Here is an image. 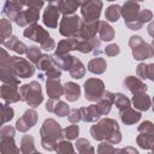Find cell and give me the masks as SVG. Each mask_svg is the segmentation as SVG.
Here are the masks:
<instances>
[{"label":"cell","instance_id":"cell-21","mask_svg":"<svg viewBox=\"0 0 154 154\" xmlns=\"http://www.w3.org/2000/svg\"><path fill=\"white\" fill-rule=\"evenodd\" d=\"M100 46H101V40L94 37V38H88V40H79V43H78V48L77 51H79L81 53H91L94 52L95 54L96 53H100Z\"/></svg>","mask_w":154,"mask_h":154},{"label":"cell","instance_id":"cell-7","mask_svg":"<svg viewBox=\"0 0 154 154\" xmlns=\"http://www.w3.org/2000/svg\"><path fill=\"white\" fill-rule=\"evenodd\" d=\"M82 22L77 14L63 16L59 24V32L65 37H77Z\"/></svg>","mask_w":154,"mask_h":154},{"label":"cell","instance_id":"cell-34","mask_svg":"<svg viewBox=\"0 0 154 154\" xmlns=\"http://www.w3.org/2000/svg\"><path fill=\"white\" fill-rule=\"evenodd\" d=\"M20 152L23 154H30V153H37V149L35 147L34 137L30 135H24L20 140Z\"/></svg>","mask_w":154,"mask_h":154},{"label":"cell","instance_id":"cell-13","mask_svg":"<svg viewBox=\"0 0 154 154\" xmlns=\"http://www.w3.org/2000/svg\"><path fill=\"white\" fill-rule=\"evenodd\" d=\"M37 122V112L35 109H26L24 114L16 122V129L20 132L29 131Z\"/></svg>","mask_w":154,"mask_h":154},{"label":"cell","instance_id":"cell-48","mask_svg":"<svg viewBox=\"0 0 154 154\" xmlns=\"http://www.w3.org/2000/svg\"><path fill=\"white\" fill-rule=\"evenodd\" d=\"M19 1L23 6L26 7H34V8H42L43 7V0H16Z\"/></svg>","mask_w":154,"mask_h":154},{"label":"cell","instance_id":"cell-28","mask_svg":"<svg viewBox=\"0 0 154 154\" xmlns=\"http://www.w3.org/2000/svg\"><path fill=\"white\" fill-rule=\"evenodd\" d=\"M119 116H120V120L125 125H132L141 119V113L132 109L131 107H128L123 111H119Z\"/></svg>","mask_w":154,"mask_h":154},{"label":"cell","instance_id":"cell-1","mask_svg":"<svg viewBox=\"0 0 154 154\" xmlns=\"http://www.w3.org/2000/svg\"><path fill=\"white\" fill-rule=\"evenodd\" d=\"M90 135L96 141H107L118 144L122 141V132L118 123L112 118H102L90 128Z\"/></svg>","mask_w":154,"mask_h":154},{"label":"cell","instance_id":"cell-8","mask_svg":"<svg viewBox=\"0 0 154 154\" xmlns=\"http://www.w3.org/2000/svg\"><path fill=\"white\" fill-rule=\"evenodd\" d=\"M102 10L101 0H81V14L85 22L99 20Z\"/></svg>","mask_w":154,"mask_h":154},{"label":"cell","instance_id":"cell-49","mask_svg":"<svg viewBox=\"0 0 154 154\" xmlns=\"http://www.w3.org/2000/svg\"><path fill=\"white\" fill-rule=\"evenodd\" d=\"M150 19H153V13L148 8H144V10H141L140 13H138V20L144 24L147 22H150Z\"/></svg>","mask_w":154,"mask_h":154},{"label":"cell","instance_id":"cell-11","mask_svg":"<svg viewBox=\"0 0 154 154\" xmlns=\"http://www.w3.org/2000/svg\"><path fill=\"white\" fill-rule=\"evenodd\" d=\"M23 35H24L26 38L31 40V41L40 43V46H41L45 41H47V40L51 37L49 34H48V31L45 30L41 25H38V24H36V23L28 25V26L24 29Z\"/></svg>","mask_w":154,"mask_h":154},{"label":"cell","instance_id":"cell-20","mask_svg":"<svg viewBox=\"0 0 154 154\" xmlns=\"http://www.w3.org/2000/svg\"><path fill=\"white\" fill-rule=\"evenodd\" d=\"M23 10V5L19 1L16 0H6L2 7V14H5L10 20L16 19V17L19 14V12Z\"/></svg>","mask_w":154,"mask_h":154},{"label":"cell","instance_id":"cell-32","mask_svg":"<svg viewBox=\"0 0 154 154\" xmlns=\"http://www.w3.org/2000/svg\"><path fill=\"white\" fill-rule=\"evenodd\" d=\"M99 36L101 41H112L114 38V29L106 20H100Z\"/></svg>","mask_w":154,"mask_h":154},{"label":"cell","instance_id":"cell-29","mask_svg":"<svg viewBox=\"0 0 154 154\" xmlns=\"http://www.w3.org/2000/svg\"><path fill=\"white\" fill-rule=\"evenodd\" d=\"M64 95L67 101L75 102L81 96V88L75 82H66L64 85Z\"/></svg>","mask_w":154,"mask_h":154},{"label":"cell","instance_id":"cell-35","mask_svg":"<svg viewBox=\"0 0 154 154\" xmlns=\"http://www.w3.org/2000/svg\"><path fill=\"white\" fill-rule=\"evenodd\" d=\"M0 79L2 83L6 84H13V85H19L20 81L17 76H14L11 71H8L7 69L0 67Z\"/></svg>","mask_w":154,"mask_h":154},{"label":"cell","instance_id":"cell-27","mask_svg":"<svg viewBox=\"0 0 154 154\" xmlns=\"http://www.w3.org/2000/svg\"><path fill=\"white\" fill-rule=\"evenodd\" d=\"M58 7L60 13L64 16L73 14L78 7H81V0H59L58 1Z\"/></svg>","mask_w":154,"mask_h":154},{"label":"cell","instance_id":"cell-15","mask_svg":"<svg viewBox=\"0 0 154 154\" xmlns=\"http://www.w3.org/2000/svg\"><path fill=\"white\" fill-rule=\"evenodd\" d=\"M59 17H60V11H59V7L58 5H48L43 12V16H42V22L48 28H57L58 26V20H59Z\"/></svg>","mask_w":154,"mask_h":154},{"label":"cell","instance_id":"cell-61","mask_svg":"<svg viewBox=\"0 0 154 154\" xmlns=\"http://www.w3.org/2000/svg\"><path fill=\"white\" fill-rule=\"evenodd\" d=\"M152 152L154 153V144H153V147H152Z\"/></svg>","mask_w":154,"mask_h":154},{"label":"cell","instance_id":"cell-2","mask_svg":"<svg viewBox=\"0 0 154 154\" xmlns=\"http://www.w3.org/2000/svg\"><path fill=\"white\" fill-rule=\"evenodd\" d=\"M0 67L7 69L18 78H29L35 73V67L30 60L16 55L10 57L4 48L1 49Z\"/></svg>","mask_w":154,"mask_h":154},{"label":"cell","instance_id":"cell-26","mask_svg":"<svg viewBox=\"0 0 154 154\" xmlns=\"http://www.w3.org/2000/svg\"><path fill=\"white\" fill-rule=\"evenodd\" d=\"M132 105L138 111H148L152 106V100L146 93H137L132 96Z\"/></svg>","mask_w":154,"mask_h":154},{"label":"cell","instance_id":"cell-58","mask_svg":"<svg viewBox=\"0 0 154 154\" xmlns=\"http://www.w3.org/2000/svg\"><path fill=\"white\" fill-rule=\"evenodd\" d=\"M152 108H153V112H154V97H153V100H152Z\"/></svg>","mask_w":154,"mask_h":154},{"label":"cell","instance_id":"cell-18","mask_svg":"<svg viewBox=\"0 0 154 154\" xmlns=\"http://www.w3.org/2000/svg\"><path fill=\"white\" fill-rule=\"evenodd\" d=\"M124 87L132 94L137 93H146L147 91V84L141 81V78H137L135 76H128L124 79Z\"/></svg>","mask_w":154,"mask_h":154},{"label":"cell","instance_id":"cell-55","mask_svg":"<svg viewBox=\"0 0 154 154\" xmlns=\"http://www.w3.org/2000/svg\"><path fill=\"white\" fill-rule=\"evenodd\" d=\"M147 78L150 79L152 82H154V63H153V64H148V73H147Z\"/></svg>","mask_w":154,"mask_h":154},{"label":"cell","instance_id":"cell-10","mask_svg":"<svg viewBox=\"0 0 154 154\" xmlns=\"http://www.w3.org/2000/svg\"><path fill=\"white\" fill-rule=\"evenodd\" d=\"M41 138H49L54 141H60L64 138L63 129L59 123H57L54 119L48 118L43 122L41 129H40Z\"/></svg>","mask_w":154,"mask_h":154},{"label":"cell","instance_id":"cell-24","mask_svg":"<svg viewBox=\"0 0 154 154\" xmlns=\"http://www.w3.org/2000/svg\"><path fill=\"white\" fill-rule=\"evenodd\" d=\"M79 111H81L82 120L85 122V123L96 122L101 117V113L97 109V106L96 105H90V106H87V107H81Z\"/></svg>","mask_w":154,"mask_h":154},{"label":"cell","instance_id":"cell-14","mask_svg":"<svg viewBox=\"0 0 154 154\" xmlns=\"http://www.w3.org/2000/svg\"><path fill=\"white\" fill-rule=\"evenodd\" d=\"M99 29H100V20H93V22L83 20L79 31L77 34V38L79 40L94 38L96 36V32H99Z\"/></svg>","mask_w":154,"mask_h":154},{"label":"cell","instance_id":"cell-46","mask_svg":"<svg viewBox=\"0 0 154 154\" xmlns=\"http://www.w3.org/2000/svg\"><path fill=\"white\" fill-rule=\"evenodd\" d=\"M97 153L99 154H109V153H116V148L112 146V143L107 141H102L97 146Z\"/></svg>","mask_w":154,"mask_h":154},{"label":"cell","instance_id":"cell-59","mask_svg":"<svg viewBox=\"0 0 154 154\" xmlns=\"http://www.w3.org/2000/svg\"><path fill=\"white\" fill-rule=\"evenodd\" d=\"M150 46H152V48H153V51H154V38H153V41H152V45H150Z\"/></svg>","mask_w":154,"mask_h":154},{"label":"cell","instance_id":"cell-22","mask_svg":"<svg viewBox=\"0 0 154 154\" xmlns=\"http://www.w3.org/2000/svg\"><path fill=\"white\" fill-rule=\"evenodd\" d=\"M1 45L5 48H8L10 51H13L18 54H24L28 51V47L25 46V43H23L16 36H12V35L8 36L7 38H5L4 41H1Z\"/></svg>","mask_w":154,"mask_h":154},{"label":"cell","instance_id":"cell-6","mask_svg":"<svg viewBox=\"0 0 154 154\" xmlns=\"http://www.w3.org/2000/svg\"><path fill=\"white\" fill-rule=\"evenodd\" d=\"M38 71H40V75L38 77L40 78H59L61 76V69L57 65V63L53 60L52 55H48V54H43L40 59V61L36 64Z\"/></svg>","mask_w":154,"mask_h":154},{"label":"cell","instance_id":"cell-54","mask_svg":"<svg viewBox=\"0 0 154 154\" xmlns=\"http://www.w3.org/2000/svg\"><path fill=\"white\" fill-rule=\"evenodd\" d=\"M58 100H53V99H48V101L46 102V109L48 112H54V108H55V103H57Z\"/></svg>","mask_w":154,"mask_h":154},{"label":"cell","instance_id":"cell-53","mask_svg":"<svg viewBox=\"0 0 154 154\" xmlns=\"http://www.w3.org/2000/svg\"><path fill=\"white\" fill-rule=\"evenodd\" d=\"M42 49H45V51H52V49H54L55 48V42H54V40L52 38V37H49L47 41H45L41 46H40Z\"/></svg>","mask_w":154,"mask_h":154},{"label":"cell","instance_id":"cell-45","mask_svg":"<svg viewBox=\"0 0 154 154\" xmlns=\"http://www.w3.org/2000/svg\"><path fill=\"white\" fill-rule=\"evenodd\" d=\"M55 152L59 153V154H66V153H73L75 149L72 147V144L69 142V141H65V140H60L58 142V146L55 148Z\"/></svg>","mask_w":154,"mask_h":154},{"label":"cell","instance_id":"cell-57","mask_svg":"<svg viewBox=\"0 0 154 154\" xmlns=\"http://www.w3.org/2000/svg\"><path fill=\"white\" fill-rule=\"evenodd\" d=\"M148 34L154 38V22H152V23L148 25Z\"/></svg>","mask_w":154,"mask_h":154},{"label":"cell","instance_id":"cell-38","mask_svg":"<svg viewBox=\"0 0 154 154\" xmlns=\"http://www.w3.org/2000/svg\"><path fill=\"white\" fill-rule=\"evenodd\" d=\"M75 144H76L77 152H79V153H82V154H87V153L93 154V153L95 152L94 147L89 143V141H88L87 138H78Z\"/></svg>","mask_w":154,"mask_h":154},{"label":"cell","instance_id":"cell-37","mask_svg":"<svg viewBox=\"0 0 154 154\" xmlns=\"http://www.w3.org/2000/svg\"><path fill=\"white\" fill-rule=\"evenodd\" d=\"M122 16V7L119 5H111L106 8V12H105V18L106 20H109V22H117L119 19V17Z\"/></svg>","mask_w":154,"mask_h":154},{"label":"cell","instance_id":"cell-3","mask_svg":"<svg viewBox=\"0 0 154 154\" xmlns=\"http://www.w3.org/2000/svg\"><path fill=\"white\" fill-rule=\"evenodd\" d=\"M140 11V4L136 0H128L122 6V16L124 18V23L130 30H140L142 28L143 24L138 20Z\"/></svg>","mask_w":154,"mask_h":154},{"label":"cell","instance_id":"cell-42","mask_svg":"<svg viewBox=\"0 0 154 154\" xmlns=\"http://www.w3.org/2000/svg\"><path fill=\"white\" fill-rule=\"evenodd\" d=\"M0 109H1V124H5V123L10 122L13 118L14 111H13L12 107L7 106V103H1Z\"/></svg>","mask_w":154,"mask_h":154},{"label":"cell","instance_id":"cell-19","mask_svg":"<svg viewBox=\"0 0 154 154\" xmlns=\"http://www.w3.org/2000/svg\"><path fill=\"white\" fill-rule=\"evenodd\" d=\"M78 43H79V38H77V37L64 38V40L58 42V46H57V49H55V54L61 55V54H67L71 51H77Z\"/></svg>","mask_w":154,"mask_h":154},{"label":"cell","instance_id":"cell-39","mask_svg":"<svg viewBox=\"0 0 154 154\" xmlns=\"http://www.w3.org/2000/svg\"><path fill=\"white\" fill-rule=\"evenodd\" d=\"M12 34V25H11V20L2 18L0 20V42L4 41L5 38H7L8 36H11Z\"/></svg>","mask_w":154,"mask_h":154},{"label":"cell","instance_id":"cell-17","mask_svg":"<svg viewBox=\"0 0 154 154\" xmlns=\"http://www.w3.org/2000/svg\"><path fill=\"white\" fill-rule=\"evenodd\" d=\"M46 90L48 97L53 100H59L64 95V87L61 85L59 78H47Z\"/></svg>","mask_w":154,"mask_h":154},{"label":"cell","instance_id":"cell-33","mask_svg":"<svg viewBox=\"0 0 154 154\" xmlns=\"http://www.w3.org/2000/svg\"><path fill=\"white\" fill-rule=\"evenodd\" d=\"M69 73L75 79H79V78H82L85 75V67H84L83 63L78 58H76V57L73 58L72 65H71V67L69 70Z\"/></svg>","mask_w":154,"mask_h":154},{"label":"cell","instance_id":"cell-63","mask_svg":"<svg viewBox=\"0 0 154 154\" xmlns=\"http://www.w3.org/2000/svg\"><path fill=\"white\" fill-rule=\"evenodd\" d=\"M107 1H114V0H107Z\"/></svg>","mask_w":154,"mask_h":154},{"label":"cell","instance_id":"cell-52","mask_svg":"<svg viewBox=\"0 0 154 154\" xmlns=\"http://www.w3.org/2000/svg\"><path fill=\"white\" fill-rule=\"evenodd\" d=\"M79 120H82V117H81V111L79 108H73L70 111V114H69V122L72 123V124H77Z\"/></svg>","mask_w":154,"mask_h":154},{"label":"cell","instance_id":"cell-50","mask_svg":"<svg viewBox=\"0 0 154 154\" xmlns=\"http://www.w3.org/2000/svg\"><path fill=\"white\" fill-rule=\"evenodd\" d=\"M103 52H105V54L108 55V57H116V55H118V54L120 53V48H119L118 45L111 43V45H108V46L105 48Z\"/></svg>","mask_w":154,"mask_h":154},{"label":"cell","instance_id":"cell-16","mask_svg":"<svg viewBox=\"0 0 154 154\" xmlns=\"http://www.w3.org/2000/svg\"><path fill=\"white\" fill-rule=\"evenodd\" d=\"M1 99L7 105L20 101L22 96H20V93L18 90V85L2 83V85H1Z\"/></svg>","mask_w":154,"mask_h":154},{"label":"cell","instance_id":"cell-41","mask_svg":"<svg viewBox=\"0 0 154 154\" xmlns=\"http://www.w3.org/2000/svg\"><path fill=\"white\" fill-rule=\"evenodd\" d=\"M25 54H26V58H28L32 64H35V65L40 61L41 57L43 55V54L41 53L40 48H38V47H36V46H31V47H29Z\"/></svg>","mask_w":154,"mask_h":154},{"label":"cell","instance_id":"cell-30","mask_svg":"<svg viewBox=\"0 0 154 154\" xmlns=\"http://www.w3.org/2000/svg\"><path fill=\"white\" fill-rule=\"evenodd\" d=\"M107 69V63L103 58H100V57H96L94 59H91L89 63H88V70L91 72V73H95V75H101L106 71Z\"/></svg>","mask_w":154,"mask_h":154},{"label":"cell","instance_id":"cell-23","mask_svg":"<svg viewBox=\"0 0 154 154\" xmlns=\"http://www.w3.org/2000/svg\"><path fill=\"white\" fill-rule=\"evenodd\" d=\"M113 103H114V94L111 91H105L102 97L100 100H97L96 106H97V109L100 111L101 116H107L109 113Z\"/></svg>","mask_w":154,"mask_h":154},{"label":"cell","instance_id":"cell-44","mask_svg":"<svg viewBox=\"0 0 154 154\" xmlns=\"http://www.w3.org/2000/svg\"><path fill=\"white\" fill-rule=\"evenodd\" d=\"M79 134V128L78 125H70L63 129V135L66 140H76Z\"/></svg>","mask_w":154,"mask_h":154},{"label":"cell","instance_id":"cell-62","mask_svg":"<svg viewBox=\"0 0 154 154\" xmlns=\"http://www.w3.org/2000/svg\"><path fill=\"white\" fill-rule=\"evenodd\" d=\"M136 1H143V0H136Z\"/></svg>","mask_w":154,"mask_h":154},{"label":"cell","instance_id":"cell-56","mask_svg":"<svg viewBox=\"0 0 154 154\" xmlns=\"http://www.w3.org/2000/svg\"><path fill=\"white\" fill-rule=\"evenodd\" d=\"M116 153H132V154H137V149L128 147V148H123V149H116Z\"/></svg>","mask_w":154,"mask_h":154},{"label":"cell","instance_id":"cell-4","mask_svg":"<svg viewBox=\"0 0 154 154\" xmlns=\"http://www.w3.org/2000/svg\"><path fill=\"white\" fill-rule=\"evenodd\" d=\"M19 93L22 96V101H25L31 107H37L43 101L41 85L35 81L28 84H23L19 88Z\"/></svg>","mask_w":154,"mask_h":154},{"label":"cell","instance_id":"cell-36","mask_svg":"<svg viewBox=\"0 0 154 154\" xmlns=\"http://www.w3.org/2000/svg\"><path fill=\"white\" fill-rule=\"evenodd\" d=\"M137 144L142 148V149H152L153 144H154V135L150 134H141L137 136L136 138Z\"/></svg>","mask_w":154,"mask_h":154},{"label":"cell","instance_id":"cell-12","mask_svg":"<svg viewBox=\"0 0 154 154\" xmlns=\"http://www.w3.org/2000/svg\"><path fill=\"white\" fill-rule=\"evenodd\" d=\"M40 18V10L34 7H28V10H22L19 14L16 17L14 23L18 26H28L30 24H34Z\"/></svg>","mask_w":154,"mask_h":154},{"label":"cell","instance_id":"cell-43","mask_svg":"<svg viewBox=\"0 0 154 154\" xmlns=\"http://www.w3.org/2000/svg\"><path fill=\"white\" fill-rule=\"evenodd\" d=\"M70 107H69V105L66 103V102H64V101H57V103H55V108H54V113L58 116V117H66V116H69L70 114Z\"/></svg>","mask_w":154,"mask_h":154},{"label":"cell","instance_id":"cell-31","mask_svg":"<svg viewBox=\"0 0 154 154\" xmlns=\"http://www.w3.org/2000/svg\"><path fill=\"white\" fill-rule=\"evenodd\" d=\"M52 58H53V60L57 63V65L63 70V71H69L70 70V67H71V65H72V61H73V55H70L69 53L67 54H61V55H59V54H53L52 55Z\"/></svg>","mask_w":154,"mask_h":154},{"label":"cell","instance_id":"cell-5","mask_svg":"<svg viewBox=\"0 0 154 154\" xmlns=\"http://www.w3.org/2000/svg\"><path fill=\"white\" fill-rule=\"evenodd\" d=\"M129 46L136 60H146L154 55V51L152 46L146 41H143L141 36H137V35L131 36L129 40Z\"/></svg>","mask_w":154,"mask_h":154},{"label":"cell","instance_id":"cell-25","mask_svg":"<svg viewBox=\"0 0 154 154\" xmlns=\"http://www.w3.org/2000/svg\"><path fill=\"white\" fill-rule=\"evenodd\" d=\"M19 148L16 146L14 136H0V153L1 154H11L19 153Z\"/></svg>","mask_w":154,"mask_h":154},{"label":"cell","instance_id":"cell-51","mask_svg":"<svg viewBox=\"0 0 154 154\" xmlns=\"http://www.w3.org/2000/svg\"><path fill=\"white\" fill-rule=\"evenodd\" d=\"M136 73H137V76H138L141 79H146V78H147V73H148V64L140 63V64L137 65Z\"/></svg>","mask_w":154,"mask_h":154},{"label":"cell","instance_id":"cell-60","mask_svg":"<svg viewBox=\"0 0 154 154\" xmlns=\"http://www.w3.org/2000/svg\"><path fill=\"white\" fill-rule=\"evenodd\" d=\"M46 1H48V2L52 4V2H54V1H59V0H46Z\"/></svg>","mask_w":154,"mask_h":154},{"label":"cell","instance_id":"cell-40","mask_svg":"<svg viewBox=\"0 0 154 154\" xmlns=\"http://www.w3.org/2000/svg\"><path fill=\"white\" fill-rule=\"evenodd\" d=\"M114 105L119 111H123L128 107H131V101L122 93H116L114 94Z\"/></svg>","mask_w":154,"mask_h":154},{"label":"cell","instance_id":"cell-9","mask_svg":"<svg viewBox=\"0 0 154 154\" xmlns=\"http://www.w3.org/2000/svg\"><path fill=\"white\" fill-rule=\"evenodd\" d=\"M105 84L99 78H89L84 82V94L88 101L95 102L105 94Z\"/></svg>","mask_w":154,"mask_h":154},{"label":"cell","instance_id":"cell-47","mask_svg":"<svg viewBox=\"0 0 154 154\" xmlns=\"http://www.w3.org/2000/svg\"><path fill=\"white\" fill-rule=\"evenodd\" d=\"M137 130L141 134H150V135H154V124L152 122H149V120H144V122H142L138 125Z\"/></svg>","mask_w":154,"mask_h":154}]
</instances>
